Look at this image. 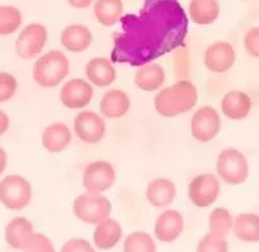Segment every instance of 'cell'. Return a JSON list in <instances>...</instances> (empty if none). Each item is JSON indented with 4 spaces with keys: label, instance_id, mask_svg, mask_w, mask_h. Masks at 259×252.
<instances>
[{
    "label": "cell",
    "instance_id": "obj_1",
    "mask_svg": "<svg viewBox=\"0 0 259 252\" xmlns=\"http://www.w3.org/2000/svg\"><path fill=\"white\" fill-rule=\"evenodd\" d=\"M110 59L138 68L184 45L188 19L177 0H147L138 16L121 18Z\"/></svg>",
    "mask_w": 259,
    "mask_h": 252
},
{
    "label": "cell",
    "instance_id": "obj_2",
    "mask_svg": "<svg viewBox=\"0 0 259 252\" xmlns=\"http://www.w3.org/2000/svg\"><path fill=\"white\" fill-rule=\"evenodd\" d=\"M199 93L192 80L180 79L161 88L153 98L155 111L165 119H174L192 111L198 104Z\"/></svg>",
    "mask_w": 259,
    "mask_h": 252
},
{
    "label": "cell",
    "instance_id": "obj_3",
    "mask_svg": "<svg viewBox=\"0 0 259 252\" xmlns=\"http://www.w3.org/2000/svg\"><path fill=\"white\" fill-rule=\"evenodd\" d=\"M70 73V61L60 50H50L35 59L32 78L36 84L45 89L59 87Z\"/></svg>",
    "mask_w": 259,
    "mask_h": 252
},
{
    "label": "cell",
    "instance_id": "obj_4",
    "mask_svg": "<svg viewBox=\"0 0 259 252\" xmlns=\"http://www.w3.org/2000/svg\"><path fill=\"white\" fill-rule=\"evenodd\" d=\"M214 171L221 182L230 186H240L250 176V163L240 149L227 146L217 156Z\"/></svg>",
    "mask_w": 259,
    "mask_h": 252
},
{
    "label": "cell",
    "instance_id": "obj_5",
    "mask_svg": "<svg viewBox=\"0 0 259 252\" xmlns=\"http://www.w3.org/2000/svg\"><path fill=\"white\" fill-rule=\"evenodd\" d=\"M72 210L74 217L85 224L96 226L111 217L112 203L105 194L84 191L73 200Z\"/></svg>",
    "mask_w": 259,
    "mask_h": 252
},
{
    "label": "cell",
    "instance_id": "obj_6",
    "mask_svg": "<svg viewBox=\"0 0 259 252\" xmlns=\"http://www.w3.org/2000/svg\"><path fill=\"white\" fill-rule=\"evenodd\" d=\"M32 185L24 176L12 173L0 180V203L6 209L19 212L31 204Z\"/></svg>",
    "mask_w": 259,
    "mask_h": 252
},
{
    "label": "cell",
    "instance_id": "obj_7",
    "mask_svg": "<svg viewBox=\"0 0 259 252\" xmlns=\"http://www.w3.org/2000/svg\"><path fill=\"white\" fill-rule=\"evenodd\" d=\"M193 139L202 144L211 143L222 130V115L216 107L203 105L192 115L189 122Z\"/></svg>",
    "mask_w": 259,
    "mask_h": 252
},
{
    "label": "cell",
    "instance_id": "obj_8",
    "mask_svg": "<svg viewBox=\"0 0 259 252\" xmlns=\"http://www.w3.org/2000/svg\"><path fill=\"white\" fill-rule=\"evenodd\" d=\"M49 41V31L45 24L32 22L18 32L14 42V51L23 60L37 59L44 54Z\"/></svg>",
    "mask_w": 259,
    "mask_h": 252
},
{
    "label": "cell",
    "instance_id": "obj_9",
    "mask_svg": "<svg viewBox=\"0 0 259 252\" xmlns=\"http://www.w3.org/2000/svg\"><path fill=\"white\" fill-rule=\"evenodd\" d=\"M221 181L216 173H200L188 185V197L195 208L206 209L214 205L221 195Z\"/></svg>",
    "mask_w": 259,
    "mask_h": 252
},
{
    "label": "cell",
    "instance_id": "obj_10",
    "mask_svg": "<svg viewBox=\"0 0 259 252\" xmlns=\"http://www.w3.org/2000/svg\"><path fill=\"white\" fill-rule=\"evenodd\" d=\"M116 182V170L109 161L97 160L85 166L82 172V186L84 191L105 194Z\"/></svg>",
    "mask_w": 259,
    "mask_h": 252
},
{
    "label": "cell",
    "instance_id": "obj_11",
    "mask_svg": "<svg viewBox=\"0 0 259 252\" xmlns=\"http://www.w3.org/2000/svg\"><path fill=\"white\" fill-rule=\"evenodd\" d=\"M106 119L100 112L82 110L73 119V134L85 144H99L106 136Z\"/></svg>",
    "mask_w": 259,
    "mask_h": 252
},
{
    "label": "cell",
    "instance_id": "obj_12",
    "mask_svg": "<svg viewBox=\"0 0 259 252\" xmlns=\"http://www.w3.org/2000/svg\"><path fill=\"white\" fill-rule=\"evenodd\" d=\"M95 96V87L87 79L73 78L62 84L59 99L68 110L82 111L87 109Z\"/></svg>",
    "mask_w": 259,
    "mask_h": 252
},
{
    "label": "cell",
    "instance_id": "obj_13",
    "mask_svg": "<svg viewBox=\"0 0 259 252\" xmlns=\"http://www.w3.org/2000/svg\"><path fill=\"white\" fill-rule=\"evenodd\" d=\"M238 54L234 45L229 41H216L207 46L203 54V65L213 74H225L236 64Z\"/></svg>",
    "mask_w": 259,
    "mask_h": 252
},
{
    "label": "cell",
    "instance_id": "obj_14",
    "mask_svg": "<svg viewBox=\"0 0 259 252\" xmlns=\"http://www.w3.org/2000/svg\"><path fill=\"white\" fill-rule=\"evenodd\" d=\"M254 102L248 92L231 89L222 96L220 101V114L230 121H243L250 116Z\"/></svg>",
    "mask_w": 259,
    "mask_h": 252
},
{
    "label": "cell",
    "instance_id": "obj_15",
    "mask_svg": "<svg viewBox=\"0 0 259 252\" xmlns=\"http://www.w3.org/2000/svg\"><path fill=\"white\" fill-rule=\"evenodd\" d=\"M185 222L182 213L177 209H163L156 218L153 233L162 243H172L177 241L184 232Z\"/></svg>",
    "mask_w": 259,
    "mask_h": 252
},
{
    "label": "cell",
    "instance_id": "obj_16",
    "mask_svg": "<svg viewBox=\"0 0 259 252\" xmlns=\"http://www.w3.org/2000/svg\"><path fill=\"white\" fill-rule=\"evenodd\" d=\"M178 196V187L171 178L156 177L147 183L146 200L156 209H167Z\"/></svg>",
    "mask_w": 259,
    "mask_h": 252
},
{
    "label": "cell",
    "instance_id": "obj_17",
    "mask_svg": "<svg viewBox=\"0 0 259 252\" xmlns=\"http://www.w3.org/2000/svg\"><path fill=\"white\" fill-rule=\"evenodd\" d=\"M85 79L94 87L109 88L116 80L118 73L115 63L110 58L96 56L87 61L84 68Z\"/></svg>",
    "mask_w": 259,
    "mask_h": 252
},
{
    "label": "cell",
    "instance_id": "obj_18",
    "mask_svg": "<svg viewBox=\"0 0 259 252\" xmlns=\"http://www.w3.org/2000/svg\"><path fill=\"white\" fill-rule=\"evenodd\" d=\"M131 106V97L125 90L110 88L100 99V114L107 120H118L128 114Z\"/></svg>",
    "mask_w": 259,
    "mask_h": 252
},
{
    "label": "cell",
    "instance_id": "obj_19",
    "mask_svg": "<svg viewBox=\"0 0 259 252\" xmlns=\"http://www.w3.org/2000/svg\"><path fill=\"white\" fill-rule=\"evenodd\" d=\"M73 141V130L64 122H53L41 134V145L46 152L58 154L67 150Z\"/></svg>",
    "mask_w": 259,
    "mask_h": 252
},
{
    "label": "cell",
    "instance_id": "obj_20",
    "mask_svg": "<svg viewBox=\"0 0 259 252\" xmlns=\"http://www.w3.org/2000/svg\"><path fill=\"white\" fill-rule=\"evenodd\" d=\"M94 42L91 29L82 23H72L64 27L60 33V45L72 54H80L89 50Z\"/></svg>",
    "mask_w": 259,
    "mask_h": 252
},
{
    "label": "cell",
    "instance_id": "obj_21",
    "mask_svg": "<svg viewBox=\"0 0 259 252\" xmlns=\"http://www.w3.org/2000/svg\"><path fill=\"white\" fill-rule=\"evenodd\" d=\"M166 82V72L162 65L156 61L136 68L134 73V84L143 92H158L163 88Z\"/></svg>",
    "mask_w": 259,
    "mask_h": 252
},
{
    "label": "cell",
    "instance_id": "obj_22",
    "mask_svg": "<svg viewBox=\"0 0 259 252\" xmlns=\"http://www.w3.org/2000/svg\"><path fill=\"white\" fill-rule=\"evenodd\" d=\"M123 227L118 220L114 218H107L95 226L94 231V244L96 249L100 251H109L118 246L123 239Z\"/></svg>",
    "mask_w": 259,
    "mask_h": 252
},
{
    "label": "cell",
    "instance_id": "obj_23",
    "mask_svg": "<svg viewBox=\"0 0 259 252\" xmlns=\"http://www.w3.org/2000/svg\"><path fill=\"white\" fill-rule=\"evenodd\" d=\"M221 16L219 0H190L188 17L197 26L207 27L213 24Z\"/></svg>",
    "mask_w": 259,
    "mask_h": 252
},
{
    "label": "cell",
    "instance_id": "obj_24",
    "mask_svg": "<svg viewBox=\"0 0 259 252\" xmlns=\"http://www.w3.org/2000/svg\"><path fill=\"white\" fill-rule=\"evenodd\" d=\"M35 233L32 222L26 217H16L8 222L4 229V239L13 249H22Z\"/></svg>",
    "mask_w": 259,
    "mask_h": 252
},
{
    "label": "cell",
    "instance_id": "obj_25",
    "mask_svg": "<svg viewBox=\"0 0 259 252\" xmlns=\"http://www.w3.org/2000/svg\"><path fill=\"white\" fill-rule=\"evenodd\" d=\"M233 233L236 239L245 243L259 242V214L244 212L234 218Z\"/></svg>",
    "mask_w": 259,
    "mask_h": 252
},
{
    "label": "cell",
    "instance_id": "obj_26",
    "mask_svg": "<svg viewBox=\"0 0 259 252\" xmlns=\"http://www.w3.org/2000/svg\"><path fill=\"white\" fill-rule=\"evenodd\" d=\"M92 11L97 23L110 28L116 26L124 17V2L123 0H95Z\"/></svg>",
    "mask_w": 259,
    "mask_h": 252
},
{
    "label": "cell",
    "instance_id": "obj_27",
    "mask_svg": "<svg viewBox=\"0 0 259 252\" xmlns=\"http://www.w3.org/2000/svg\"><path fill=\"white\" fill-rule=\"evenodd\" d=\"M234 218L235 217L227 208H214L208 215V232L214 236L226 238L233 232Z\"/></svg>",
    "mask_w": 259,
    "mask_h": 252
},
{
    "label": "cell",
    "instance_id": "obj_28",
    "mask_svg": "<svg viewBox=\"0 0 259 252\" xmlns=\"http://www.w3.org/2000/svg\"><path fill=\"white\" fill-rule=\"evenodd\" d=\"M23 14L18 7L11 4H0V36H12L21 31Z\"/></svg>",
    "mask_w": 259,
    "mask_h": 252
},
{
    "label": "cell",
    "instance_id": "obj_29",
    "mask_svg": "<svg viewBox=\"0 0 259 252\" xmlns=\"http://www.w3.org/2000/svg\"><path fill=\"white\" fill-rule=\"evenodd\" d=\"M124 252H157L155 238L147 232L136 231L124 238Z\"/></svg>",
    "mask_w": 259,
    "mask_h": 252
},
{
    "label": "cell",
    "instance_id": "obj_30",
    "mask_svg": "<svg viewBox=\"0 0 259 252\" xmlns=\"http://www.w3.org/2000/svg\"><path fill=\"white\" fill-rule=\"evenodd\" d=\"M195 252H229V242L224 237L207 232L198 242Z\"/></svg>",
    "mask_w": 259,
    "mask_h": 252
},
{
    "label": "cell",
    "instance_id": "obj_31",
    "mask_svg": "<svg viewBox=\"0 0 259 252\" xmlns=\"http://www.w3.org/2000/svg\"><path fill=\"white\" fill-rule=\"evenodd\" d=\"M18 92V80L8 72H0V104L14 98Z\"/></svg>",
    "mask_w": 259,
    "mask_h": 252
},
{
    "label": "cell",
    "instance_id": "obj_32",
    "mask_svg": "<svg viewBox=\"0 0 259 252\" xmlns=\"http://www.w3.org/2000/svg\"><path fill=\"white\" fill-rule=\"evenodd\" d=\"M22 252H56L53 241L46 234L35 232L27 243L24 244Z\"/></svg>",
    "mask_w": 259,
    "mask_h": 252
},
{
    "label": "cell",
    "instance_id": "obj_33",
    "mask_svg": "<svg viewBox=\"0 0 259 252\" xmlns=\"http://www.w3.org/2000/svg\"><path fill=\"white\" fill-rule=\"evenodd\" d=\"M243 46L246 55L259 60V26L250 27L243 37Z\"/></svg>",
    "mask_w": 259,
    "mask_h": 252
},
{
    "label": "cell",
    "instance_id": "obj_34",
    "mask_svg": "<svg viewBox=\"0 0 259 252\" xmlns=\"http://www.w3.org/2000/svg\"><path fill=\"white\" fill-rule=\"evenodd\" d=\"M60 252H97V249L87 239L70 238L63 244Z\"/></svg>",
    "mask_w": 259,
    "mask_h": 252
},
{
    "label": "cell",
    "instance_id": "obj_35",
    "mask_svg": "<svg viewBox=\"0 0 259 252\" xmlns=\"http://www.w3.org/2000/svg\"><path fill=\"white\" fill-rule=\"evenodd\" d=\"M9 128H11V117L4 110L0 109V136L8 133Z\"/></svg>",
    "mask_w": 259,
    "mask_h": 252
},
{
    "label": "cell",
    "instance_id": "obj_36",
    "mask_svg": "<svg viewBox=\"0 0 259 252\" xmlns=\"http://www.w3.org/2000/svg\"><path fill=\"white\" fill-rule=\"evenodd\" d=\"M67 3L74 9H87L94 6L95 0H67Z\"/></svg>",
    "mask_w": 259,
    "mask_h": 252
},
{
    "label": "cell",
    "instance_id": "obj_37",
    "mask_svg": "<svg viewBox=\"0 0 259 252\" xmlns=\"http://www.w3.org/2000/svg\"><path fill=\"white\" fill-rule=\"evenodd\" d=\"M7 167H8V153L3 146L0 145V176L6 172Z\"/></svg>",
    "mask_w": 259,
    "mask_h": 252
}]
</instances>
